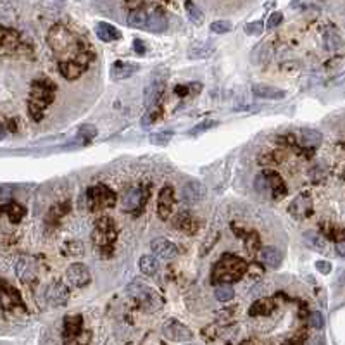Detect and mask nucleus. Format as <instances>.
Masks as SVG:
<instances>
[{"label":"nucleus","mask_w":345,"mask_h":345,"mask_svg":"<svg viewBox=\"0 0 345 345\" xmlns=\"http://www.w3.org/2000/svg\"><path fill=\"white\" fill-rule=\"evenodd\" d=\"M261 261L268 268H279V264L283 261V254L274 247H264L261 248Z\"/></svg>","instance_id":"obj_22"},{"label":"nucleus","mask_w":345,"mask_h":345,"mask_svg":"<svg viewBox=\"0 0 345 345\" xmlns=\"http://www.w3.org/2000/svg\"><path fill=\"white\" fill-rule=\"evenodd\" d=\"M174 91H176L178 95H186V91H189V86H176V88H174Z\"/></svg>","instance_id":"obj_49"},{"label":"nucleus","mask_w":345,"mask_h":345,"mask_svg":"<svg viewBox=\"0 0 345 345\" xmlns=\"http://www.w3.org/2000/svg\"><path fill=\"white\" fill-rule=\"evenodd\" d=\"M91 240H93V245L99 248V250H111L112 252V245L116 242V226L112 219L109 217H102V219L97 221L93 228V235H91ZM95 248V250H97Z\"/></svg>","instance_id":"obj_6"},{"label":"nucleus","mask_w":345,"mask_h":345,"mask_svg":"<svg viewBox=\"0 0 345 345\" xmlns=\"http://www.w3.org/2000/svg\"><path fill=\"white\" fill-rule=\"evenodd\" d=\"M214 295L219 302H228L235 297V290L230 285H217L216 290H214Z\"/></svg>","instance_id":"obj_34"},{"label":"nucleus","mask_w":345,"mask_h":345,"mask_svg":"<svg viewBox=\"0 0 345 345\" xmlns=\"http://www.w3.org/2000/svg\"><path fill=\"white\" fill-rule=\"evenodd\" d=\"M166 78H168V69L159 68L157 71L148 78L147 85H145V91H143V104L148 111H152L157 102L161 100V97L164 95L166 90Z\"/></svg>","instance_id":"obj_4"},{"label":"nucleus","mask_w":345,"mask_h":345,"mask_svg":"<svg viewBox=\"0 0 345 345\" xmlns=\"http://www.w3.org/2000/svg\"><path fill=\"white\" fill-rule=\"evenodd\" d=\"M185 9H186V14H189V19L195 26H200V24L204 23V14H202V11H200V9L197 7V4L186 2L185 4Z\"/></svg>","instance_id":"obj_32"},{"label":"nucleus","mask_w":345,"mask_h":345,"mask_svg":"<svg viewBox=\"0 0 345 345\" xmlns=\"http://www.w3.org/2000/svg\"><path fill=\"white\" fill-rule=\"evenodd\" d=\"M147 21L148 12H145L143 9H135L128 14V24L132 28H147Z\"/></svg>","instance_id":"obj_29"},{"label":"nucleus","mask_w":345,"mask_h":345,"mask_svg":"<svg viewBox=\"0 0 345 345\" xmlns=\"http://www.w3.org/2000/svg\"><path fill=\"white\" fill-rule=\"evenodd\" d=\"M316 269L323 274H328V273H331V263H326V261H318Z\"/></svg>","instance_id":"obj_45"},{"label":"nucleus","mask_w":345,"mask_h":345,"mask_svg":"<svg viewBox=\"0 0 345 345\" xmlns=\"http://www.w3.org/2000/svg\"><path fill=\"white\" fill-rule=\"evenodd\" d=\"M171 138H173V133H154V135H150V143H154V145H168L169 142H171Z\"/></svg>","instance_id":"obj_36"},{"label":"nucleus","mask_w":345,"mask_h":345,"mask_svg":"<svg viewBox=\"0 0 345 345\" xmlns=\"http://www.w3.org/2000/svg\"><path fill=\"white\" fill-rule=\"evenodd\" d=\"M54 93H55V86L52 81L38 80L33 83L32 97H29V102H28V111H29V116H32L35 121H42L43 111H45V107L54 100Z\"/></svg>","instance_id":"obj_3"},{"label":"nucleus","mask_w":345,"mask_h":345,"mask_svg":"<svg viewBox=\"0 0 345 345\" xmlns=\"http://www.w3.org/2000/svg\"><path fill=\"white\" fill-rule=\"evenodd\" d=\"M33 263L32 259H28V257H19V261H17L16 264V271H17V276H19L23 281H32L35 278V268H33Z\"/></svg>","instance_id":"obj_23"},{"label":"nucleus","mask_w":345,"mask_h":345,"mask_svg":"<svg viewBox=\"0 0 345 345\" xmlns=\"http://www.w3.org/2000/svg\"><path fill=\"white\" fill-rule=\"evenodd\" d=\"M304 242L307 243V247H311L312 250H318V252H326V248H328L326 240L323 238V235H320L318 231H305Z\"/></svg>","instance_id":"obj_25"},{"label":"nucleus","mask_w":345,"mask_h":345,"mask_svg":"<svg viewBox=\"0 0 345 345\" xmlns=\"http://www.w3.org/2000/svg\"><path fill=\"white\" fill-rule=\"evenodd\" d=\"M288 212L290 216H294L295 219H305L312 214V200L307 194H300L290 202V207H288Z\"/></svg>","instance_id":"obj_11"},{"label":"nucleus","mask_w":345,"mask_h":345,"mask_svg":"<svg viewBox=\"0 0 345 345\" xmlns=\"http://www.w3.org/2000/svg\"><path fill=\"white\" fill-rule=\"evenodd\" d=\"M150 248L157 257L166 261H171L178 256V247L168 238H154L150 243Z\"/></svg>","instance_id":"obj_14"},{"label":"nucleus","mask_w":345,"mask_h":345,"mask_svg":"<svg viewBox=\"0 0 345 345\" xmlns=\"http://www.w3.org/2000/svg\"><path fill=\"white\" fill-rule=\"evenodd\" d=\"M86 199H88V206L91 209H106V207H112L116 204L114 192L107 189L106 185H97L88 189Z\"/></svg>","instance_id":"obj_7"},{"label":"nucleus","mask_w":345,"mask_h":345,"mask_svg":"<svg viewBox=\"0 0 345 345\" xmlns=\"http://www.w3.org/2000/svg\"><path fill=\"white\" fill-rule=\"evenodd\" d=\"M97 137V128L93 124H81L76 133V143L78 145H85Z\"/></svg>","instance_id":"obj_28"},{"label":"nucleus","mask_w":345,"mask_h":345,"mask_svg":"<svg viewBox=\"0 0 345 345\" xmlns=\"http://www.w3.org/2000/svg\"><path fill=\"white\" fill-rule=\"evenodd\" d=\"M163 335L171 342H190L194 340V333L186 325L176 321V320H169L164 323L163 326Z\"/></svg>","instance_id":"obj_8"},{"label":"nucleus","mask_w":345,"mask_h":345,"mask_svg":"<svg viewBox=\"0 0 345 345\" xmlns=\"http://www.w3.org/2000/svg\"><path fill=\"white\" fill-rule=\"evenodd\" d=\"M143 202V194L140 189H132L128 190V194L123 197V209L126 211H135V209H138L142 206Z\"/></svg>","instance_id":"obj_26"},{"label":"nucleus","mask_w":345,"mask_h":345,"mask_svg":"<svg viewBox=\"0 0 345 345\" xmlns=\"http://www.w3.org/2000/svg\"><path fill=\"white\" fill-rule=\"evenodd\" d=\"M66 279L71 287L83 288L91 281V274H90L88 268H86L85 264L76 263V264H71L66 269Z\"/></svg>","instance_id":"obj_10"},{"label":"nucleus","mask_w":345,"mask_h":345,"mask_svg":"<svg viewBox=\"0 0 345 345\" xmlns=\"http://www.w3.org/2000/svg\"><path fill=\"white\" fill-rule=\"evenodd\" d=\"M309 325H311L314 330H321L323 326H325V318H323V314L320 311L311 312V316H309Z\"/></svg>","instance_id":"obj_38"},{"label":"nucleus","mask_w":345,"mask_h":345,"mask_svg":"<svg viewBox=\"0 0 345 345\" xmlns=\"http://www.w3.org/2000/svg\"><path fill=\"white\" fill-rule=\"evenodd\" d=\"M91 55L85 54L81 59L78 60H60L59 62V71L66 80H76V78L81 76V73L85 71L86 66H88Z\"/></svg>","instance_id":"obj_9"},{"label":"nucleus","mask_w":345,"mask_h":345,"mask_svg":"<svg viewBox=\"0 0 345 345\" xmlns=\"http://www.w3.org/2000/svg\"><path fill=\"white\" fill-rule=\"evenodd\" d=\"M211 32L217 33V35L228 33V32H231V23L230 21H214L211 24Z\"/></svg>","instance_id":"obj_37"},{"label":"nucleus","mask_w":345,"mask_h":345,"mask_svg":"<svg viewBox=\"0 0 345 345\" xmlns=\"http://www.w3.org/2000/svg\"><path fill=\"white\" fill-rule=\"evenodd\" d=\"M133 50L137 52L138 55H143V54H145L147 49H145V45H143V40H138V38H137V40L133 42Z\"/></svg>","instance_id":"obj_46"},{"label":"nucleus","mask_w":345,"mask_h":345,"mask_svg":"<svg viewBox=\"0 0 345 345\" xmlns=\"http://www.w3.org/2000/svg\"><path fill=\"white\" fill-rule=\"evenodd\" d=\"M88 340H90V335H88V337L83 338V331H81V333L78 335V337L69 338V342H68L66 345H86V343H88Z\"/></svg>","instance_id":"obj_44"},{"label":"nucleus","mask_w":345,"mask_h":345,"mask_svg":"<svg viewBox=\"0 0 345 345\" xmlns=\"http://www.w3.org/2000/svg\"><path fill=\"white\" fill-rule=\"evenodd\" d=\"M312 345H325V340H323L321 337L320 338H314L312 340Z\"/></svg>","instance_id":"obj_50"},{"label":"nucleus","mask_w":345,"mask_h":345,"mask_svg":"<svg viewBox=\"0 0 345 345\" xmlns=\"http://www.w3.org/2000/svg\"><path fill=\"white\" fill-rule=\"evenodd\" d=\"M273 311V302L268 299H261V300H256L254 304H252V307L248 309V314L250 316H266V314H269Z\"/></svg>","instance_id":"obj_30"},{"label":"nucleus","mask_w":345,"mask_h":345,"mask_svg":"<svg viewBox=\"0 0 345 345\" xmlns=\"http://www.w3.org/2000/svg\"><path fill=\"white\" fill-rule=\"evenodd\" d=\"M283 21V14L279 11H276V12H273L271 14V17H269V21H268V28L271 29V28H276V26L281 23Z\"/></svg>","instance_id":"obj_43"},{"label":"nucleus","mask_w":345,"mask_h":345,"mask_svg":"<svg viewBox=\"0 0 345 345\" xmlns=\"http://www.w3.org/2000/svg\"><path fill=\"white\" fill-rule=\"evenodd\" d=\"M217 124V121H204V123H200L199 126H195V128H192L189 135H199V133H202V132H206V130H211L214 128V126Z\"/></svg>","instance_id":"obj_40"},{"label":"nucleus","mask_w":345,"mask_h":345,"mask_svg":"<svg viewBox=\"0 0 345 345\" xmlns=\"http://www.w3.org/2000/svg\"><path fill=\"white\" fill-rule=\"evenodd\" d=\"M173 206H174V192L171 186H164L159 194V199H157V214H159L161 219H168L173 212Z\"/></svg>","instance_id":"obj_15"},{"label":"nucleus","mask_w":345,"mask_h":345,"mask_svg":"<svg viewBox=\"0 0 345 345\" xmlns=\"http://www.w3.org/2000/svg\"><path fill=\"white\" fill-rule=\"evenodd\" d=\"M4 212L9 216V219H11L12 223H19L21 217L24 216V207L19 206V204H9V206H4Z\"/></svg>","instance_id":"obj_33"},{"label":"nucleus","mask_w":345,"mask_h":345,"mask_svg":"<svg viewBox=\"0 0 345 345\" xmlns=\"http://www.w3.org/2000/svg\"><path fill=\"white\" fill-rule=\"evenodd\" d=\"M95 33H97V37L100 38L102 42H116L121 38V33L119 29L116 28L114 24L111 23H104V21H100V23H97V26H95Z\"/></svg>","instance_id":"obj_20"},{"label":"nucleus","mask_w":345,"mask_h":345,"mask_svg":"<svg viewBox=\"0 0 345 345\" xmlns=\"http://www.w3.org/2000/svg\"><path fill=\"white\" fill-rule=\"evenodd\" d=\"M256 190L259 192L261 195L271 194V192H269V185H268V180H266L264 171H263V173H259V174L256 176Z\"/></svg>","instance_id":"obj_35"},{"label":"nucleus","mask_w":345,"mask_h":345,"mask_svg":"<svg viewBox=\"0 0 345 345\" xmlns=\"http://www.w3.org/2000/svg\"><path fill=\"white\" fill-rule=\"evenodd\" d=\"M155 119H157V111H147L145 116L142 117V126L143 128H148Z\"/></svg>","instance_id":"obj_41"},{"label":"nucleus","mask_w":345,"mask_h":345,"mask_svg":"<svg viewBox=\"0 0 345 345\" xmlns=\"http://www.w3.org/2000/svg\"><path fill=\"white\" fill-rule=\"evenodd\" d=\"M47 302L54 307H60V305H66V302L69 300V290L64 283L60 281H54L50 283L49 288H47Z\"/></svg>","instance_id":"obj_13"},{"label":"nucleus","mask_w":345,"mask_h":345,"mask_svg":"<svg viewBox=\"0 0 345 345\" xmlns=\"http://www.w3.org/2000/svg\"><path fill=\"white\" fill-rule=\"evenodd\" d=\"M261 32H263V23H261V21H256V23H250L245 26L247 35H259Z\"/></svg>","instance_id":"obj_42"},{"label":"nucleus","mask_w":345,"mask_h":345,"mask_svg":"<svg viewBox=\"0 0 345 345\" xmlns=\"http://www.w3.org/2000/svg\"><path fill=\"white\" fill-rule=\"evenodd\" d=\"M212 52V49H207V45H204V47H199V45H195V47H192L190 49V57L194 59V57H209V54Z\"/></svg>","instance_id":"obj_39"},{"label":"nucleus","mask_w":345,"mask_h":345,"mask_svg":"<svg viewBox=\"0 0 345 345\" xmlns=\"http://www.w3.org/2000/svg\"><path fill=\"white\" fill-rule=\"evenodd\" d=\"M168 28V14H166L164 9L161 7H154L150 12H148V21H147V28L148 32L154 33H161Z\"/></svg>","instance_id":"obj_16"},{"label":"nucleus","mask_w":345,"mask_h":345,"mask_svg":"<svg viewBox=\"0 0 345 345\" xmlns=\"http://www.w3.org/2000/svg\"><path fill=\"white\" fill-rule=\"evenodd\" d=\"M266 174V180H268V185H269V192L273 194V197L276 199H281L287 195V186H285V181L281 180V176L276 173V171H264Z\"/></svg>","instance_id":"obj_19"},{"label":"nucleus","mask_w":345,"mask_h":345,"mask_svg":"<svg viewBox=\"0 0 345 345\" xmlns=\"http://www.w3.org/2000/svg\"><path fill=\"white\" fill-rule=\"evenodd\" d=\"M138 268L142 274L145 276H154V274L159 271V261L152 256H142L138 261Z\"/></svg>","instance_id":"obj_27"},{"label":"nucleus","mask_w":345,"mask_h":345,"mask_svg":"<svg viewBox=\"0 0 345 345\" xmlns=\"http://www.w3.org/2000/svg\"><path fill=\"white\" fill-rule=\"evenodd\" d=\"M83 331V318L81 316H68L64 320V335L66 338H74Z\"/></svg>","instance_id":"obj_24"},{"label":"nucleus","mask_w":345,"mask_h":345,"mask_svg":"<svg viewBox=\"0 0 345 345\" xmlns=\"http://www.w3.org/2000/svg\"><path fill=\"white\" fill-rule=\"evenodd\" d=\"M174 226H176L180 231H183V233H186V235H194L195 231L199 230L197 221H195V217L192 216L190 212L178 214L176 219H174Z\"/></svg>","instance_id":"obj_21"},{"label":"nucleus","mask_w":345,"mask_h":345,"mask_svg":"<svg viewBox=\"0 0 345 345\" xmlns=\"http://www.w3.org/2000/svg\"><path fill=\"white\" fill-rule=\"evenodd\" d=\"M47 42H49L50 49L59 55L73 54L74 60L81 59L83 55H85V52H83L80 47V40H78L68 28H64V26L60 24L52 26L49 35H47Z\"/></svg>","instance_id":"obj_1"},{"label":"nucleus","mask_w":345,"mask_h":345,"mask_svg":"<svg viewBox=\"0 0 345 345\" xmlns=\"http://www.w3.org/2000/svg\"><path fill=\"white\" fill-rule=\"evenodd\" d=\"M252 95L257 99H266V100H281L287 97V91L281 88L271 85H263V83H256L252 86Z\"/></svg>","instance_id":"obj_17"},{"label":"nucleus","mask_w":345,"mask_h":345,"mask_svg":"<svg viewBox=\"0 0 345 345\" xmlns=\"http://www.w3.org/2000/svg\"><path fill=\"white\" fill-rule=\"evenodd\" d=\"M302 143L307 147H318L323 140V135L316 130H302Z\"/></svg>","instance_id":"obj_31"},{"label":"nucleus","mask_w":345,"mask_h":345,"mask_svg":"<svg viewBox=\"0 0 345 345\" xmlns=\"http://www.w3.org/2000/svg\"><path fill=\"white\" fill-rule=\"evenodd\" d=\"M138 69H140L138 64H135V62H128V60H116L111 68V78L114 81L126 80V78L133 76Z\"/></svg>","instance_id":"obj_18"},{"label":"nucleus","mask_w":345,"mask_h":345,"mask_svg":"<svg viewBox=\"0 0 345 345\" xmlns=\"http://www.w3.org/2000/svg\"><path fill=\"white\" fill-rule=\"evenodd\" d=\"M247 263L238 256L225 254L217 261V264L212 269V281L221 283V285H230L231 281L242 279L243 274L247 273Z\"/></svg>","instance_id":"obj_2"},{"label":"nucleus","mask_w":345,"mask_h":345,"mask_svg":"<svg viewBox=\"0 0 345 345\" xmlns=\"http://www.w3.org/2000/svg\"><path fill=\"white\" fill-rule=\"evenodd\" d=\"M126 292H128V295L133 297L143 309H147V311H155V309H159L161 304H163V300H161V297L154 292V288H150L142 281L130 283V285L126 287Z\"/></svg>","instance_id":"obj_5"},{"label":"nucleus","mask_w":345,"mask_h":345,"mask_svg":"<svg viewBox=\"0 0 345 345\" xmlns=\"http://www.w3.org/2000/svg\"><path fill=\"white\" fill-rule=\"evenodd\" d=\"M283 345H302V338H292V340H287V342L285 343H283Z\"/></svg>","instance_id":"obj_48"},{"label":"nucleus","mask_w":345,"mask_h":345,"mask_svg":"<svg viewBox=\"0 0 345 345\" xmlns=\"http://www.w3.org/2000/svg\"><path fill=\"white\" fill-rule=\"evenodd\" d=\"M337 254L345 257V242H338L337 243Z\"/></svg>","instance_id":"obj_47"},{"label":"nucleus","mask_w":345,"mask_h":345,"mask_svg":"<svg viewBox=\"0 0 345 345\" xmlns=\"http://www.w3.org/2000/svg\"><path fill=\"white\" fill-rule=\"evenodd\" d=\"M207 195V189L204 186V183H200L197 180L189 181L185 186L181 189V199L185 204H197L200 200H204Z\"/></svg>","instance_id":"obj_12"}]
</instances>
